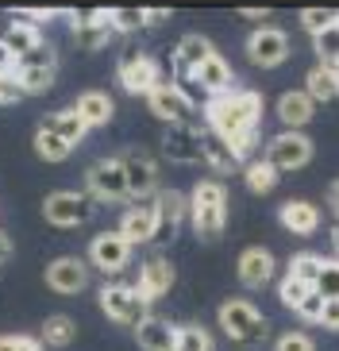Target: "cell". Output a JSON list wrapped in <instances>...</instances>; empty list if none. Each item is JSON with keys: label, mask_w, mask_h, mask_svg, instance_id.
I'll return each instance as SVG.
<instances>
[{"label": "cell", "mask_w": 339, "mask_h": 351, "mask_svg": "<svg viewBox=\"0 0 339 351\" xmlns=\"http://www.w3.org/2000/svg\"><path fill=\"white\" fill-rule=\"evenodd\" d=\"M274 112H277V124H286V128L297 132V128L312 124V116H316V101H312L305 89H289V93L277 97Z\"/></svg>", "instance_id": "ffe728a7"}, {"label": "cell", "mask_w": 339, "mask_h": 351, "mask_svg": "<svg viewBox=\"0 0 339 351\" xmlns=\"http://www.w3.org/2000/svg\"><path fill=\"white\" fill-rule=\"evenodd\" d=\"M174 351H212V336L201 324H185V328H177Z\"/></svg>", "instance_id": "74e56055"}, {"label": "cell", "mask_w": 339, "mask_h": 351, "mask_svg": "<svg viewBox=\"0 0 339 351\" xmlns=\"http://www.w3.org/2000/svg\"><path fill=\"white\" fill-rule=\"evenodd\" d=\"M266 158L277 174H293V170H305L312 162V139L305 132H277L266 143Z\"/></svg>", "instance_id": "52a82bcc"}, {"label": "cell", "mask_w": 339, "mask_h": 351, "mask_svg": "<svg viewBox=\"0 0 339 351\" xmlns=\"http://www.w3.org/2000/svg\"><path fill=\"white\" fill-rule=\"evenodd\" d=\"M8 255H12V239L4 236V232H0V263H4V258H8Z\"/></svg>", "instance_id": "f907efd6"}, {"label": "cell", "mask_w": 339, "mask_h": 351, "mask_svg": "<svg viewBox=\"0 0 339 351\" xmlns=\"http://www.w3.org/2000/svg\"><path fill=\"white\" fill-rule=\"evenodd\" d=\"M331 247H336V255H339V217H336V224H331Z\"/></svg>", "instance_id": "816d5d0a"}, {"label": "cell", "mask_w": 339, "mask_h": 351, "mask_svg": "<svg viewBox=\"0 0 339 351\" xmlns=\"http://www.w3.org/2000/svg\"><path fill=\"white\" fill-rule=\"evenodd\" d=\"M247 58H251L255 66H262V70L281 66L289 58V35H286V27H277V23H262V27H255L251 39H247Z\"/></svg>", "instance_id": "8fae6325"}, {"label": "cell", "mask_w": 339, "mask_h": 351, "mask_svg": "<svg viewBox=\"0 0 339 351\" xmlns=\"http://www.w3.org/2000/svg\"><path fill=\"white\" fill-rule=\"evenodd\" d=\"M66 20L73 27V39L81 43L85 51H97L108 43L112 35V23H108V8H77V12H66Z\"/></svg>", "instance_id": "9a60e30c"}, {"label": "cell", "mask_w": 339, "mask_h": 351, "mask_svg": "<svg viewBox=\"0 0 339 351\" xmlns=\"http://www.w3.org/2000/svg\"><path fill=\"white\" fill-rule=\"evenodd\" d=\"M270 12H274V8H258V4H255V8H239V16H243V20H255V23H266Z\"/></svg>", "instance_id": "bcb514c9"}, {"label": "cell", "mask_w": 339, "mask_h": 351, "mask_svg": "<svg viewBox=\"0 0 339 351\" xmlns=\"http://www.w3.org/2000/svg\"><path fill=\"white\" fill-rule=\"evenodd\" d=\"M135 343L143 351H174L177 343V328L162 317H147L139 328H135Z\"/></svg>", "instance_id": "4316f807"}, {"label": "cell", "mask_w": 339, "mask_h": 351, "mask_svg": "<svg viewBox=\"0 0 339 351\" xmlns=\"http://www.w3.org/2000/svg\"><path fill=\"white\" fill-rule=\"evenodd\" d=\"M320 309H324V298H320L316 289H308V298L297 305V317L301 320H320Z\"/></svg>", "instance_id": "7bdbcfd3"}, {"label": "cell", "mask_w": 339, "mask_h": 351, "mask_svg": "<svg viewBox=\"0 0 339 351\" xmlns=\"http://www.w3.org/2000/svg\"><path fill=\"white\" fill-rule=\"evenodd\" d=\"M162 155L170 162H201V139H197V128H170L162 135Z\"/></svg>", "instance_id": "cb8c5ba5"}, {"label": "cell", "mask_w": 339, "mask_h": 351, "mask_svg": "<svg viewBox=\"0 0 339 351\" xmlns=\"http://www.w3.org/2000/svg\"><path fill=\"white\" fill-rule=\"evenodd\" d=\"M0 351H42V343L23 332H8V336H0Z\"/></svg>", "instance_id": "b9f144b4"}, {"label": "cell", "mask_w": 339, "mask_h": 351, "mask_svg": "<svg viewBox=\"0 0 339 351\" xmlns=\"http://www.w3.org/2000/svg\"><path fill=\"white\" fill-rule=\"evenodd\" d=\"M131 258H135V247L120 232H97L89 239V267H97L101 274H112L116 278V274H123V270L131 267Z\"/></svg>", "instance_id": "9c48e42d"}, {"label": "cell", "mask_w": 339, "mask_h": 351, "mask_svg": "<svg viewBox=\"0 0 339 351\" xmlns=\"http://www.w3.org/2000/svg\"><path fill=\"white\" fill-rule=\"evenodd\" d=\"M85 193L101 205V201H131L127 193V182H123V166L120 158H101V162L89 166V174H85Z\"/></svg>", "instance_id": "30bf717a"}, {"label": "cell", "mask_w": 339, "mask_h": 351, "mask_svg": "<svg viewBox=\"0 0 339 351\" xmlns=\"http://www.w3.org/2000/svg\"><path fill=\"white\" fill-rule=\"evenodd\" d=\"M147 104H151V112L158 116V120H166L170 128H189V120H193V104L185 101L174 85H166V82L147 97Z\"/></svg>", "instance_id": "e0dca14e"}, {"label": "cell", "mask_w": 339, "mask_h": 351, "mask_svg": "<svg viewBox=\"0 0 339 351\" xmlns=\"http://www.w3.org/2000/svg\"><path fill=\"white\" fill-rule=\"evenodd\" d=\"M70 151H73V147L62 143V139L47 124L35 128V155H39V158H47V162H66V158H70Z\"/></svg>", "instance_id": "d6a6232c"}, {"label": "cell", "mask_w": 339, "mask_h": 351, "mask_svg": "<svg viewBox=\"0 0 339 351\" xmlns=\"http://www.w3.org/2000/svg\"><path fill=\"white\" fill-rule=\"evenodd\" d=\"M328 201H331V208H336V217H339V182L328 186Z\"/></svg>", "instance_id": "681fc988"}, {"label": "cell", "mask_w": 339, "mask_h": 351, "mask_svg": "<svg viewBox=\"0 0 339 351\" xmlns=\"http://www.w3.org/2000/svg\"><path fill=\"white\" fill-rule=\"evenodd\" d=\"M73 336H77V328H73V320L66 317V313H51V317L42 320V328H39L42 348H66Z\"/></svg>", "instance_id": "4dcf8cb0"}, {"label": "cell", "mask_w": 339, "mask_h": 351, "mask_svg": "<svg viewBox=\"0 0 339 351\" xmlns=\"http://www.w3.org/2000/svg\"><path fill=\"white\" fill-rule=\"evenodd\" d=\"M212 51L216 47L205 39V35H185V39L174 47V77H193Z\"/></svg>", "instance_id": "7402d4cb"}, {"label": "cell", "mask_w": 339, "mask_h": 351, "mask_svg": "<svg viewBox=\"0 0 339 351\" xmlns=\"http://www.w3.org/2000/svg\"><path fill=\"white\" fill-rule=\"evenodd\" d=\"M336 23H339V20H336Z\"/></svg>", "instance_id": "f5cc1de1"}, {"label": "cell", "mask_w": 339, "mask_h": 351, "mask_svg": "<svg viewBox=\"0 0 339 351\" xmlns=\"http://www.w3.org/2000/svg\"><path fill=\"white\" fill-rule=\"evenodd\" d=\"M312 47H316V58L324 66H336L339 70V23H331L328 32H320L316 39H312Z\"/></svg>", "instance_id": "8d00e7d4"}, {"label": "cell", "mask_w": 339, "mask_h": 351, "mask_svg": "<svg viewBox=\"0 0 339 351\" xmlns=\"http://www.w3.org/2000/svg\"><path fill=\"white\" fill-rule=\"evenodd\" d=\"M312 289H316L324 301H339V258H324V267H320Z\"/></svg>", "instance_id": "d590c367"}, {"label": "cell", "mask_w": 339, "mask_h": 351, "mask_svg": "<svg viewBox=\"0 0 339 351\" xmlns=\"http://www.w3.org/2000/svg\"><path fill=\"white\" fill-rule=\"evenodd\" d=\"M120 166H123V182H127L131 201L154 197V189H158V162L147 155L143 147H131L127 155H120Z\"/></svg>", "instance_id": "7c38bea8"}, {"label": "cell", "mask_w": 339, "mask_h": 351, "mask_svg": "<svg viewBox=\"0 0 339 351\" xmlns=\"http://www.w3.org/2000/svg\"><path fill=\"white\" fill-rule=\"evenodd\" d=\"M277 220H281L293 236H312L320 228V208L312 205V201H286L281 213H277Z\"/></svg>", "instance_id": "83f0119b"}, {"label": "cell", "mask_w": 339, "mask_h": 351, "mask_svg": "<svg viewBox=\"0 0 339 351\" xmlns=\"http://www.w3.org/2000/svg\"><path fill=\"white\" fill-rule=\"evenodd\" d=\"M208 132L227 139L239 158H251L258 147V120H262V93L255 89H227L216 93L205 108Z\"/></svg>", "instance_id": "6da1fadb"}, {"label": "cell", "mask_w": 339, "mask_h": 351, "mask_svg": "<svg viewBox=\"0 0 339 351\" xmlns=\"http://www.w3.org/2000/svg\"><path fill=\"white\" fill-rule=\"evenodd\" d=\"M39 124H47V128H51V132L62 139V143H70V147H77V143L85 139V135H89V128L81 124V116L73 112V108H62V112L42 116Z\"/></svg>", "instance_id": "f546056e"}, {"label": "cell", "mask_w": 339, "mask_h": 351, "mask_svg": "<svg viewBox=\"0 0 339 351\" xmlns=\"http://www.w3.org/2000/svg\"><path fill=\"white\" fill-rule=\"evenodd\" d=\"M58 77V54H54L51 43L35 47L31 54H23L16 62V82H20L23 93H47Z\"/></svg>", "instance_id": "8992f818"}, {"label": "cell", "mask_w": 339, "mask_h": 351, "mask_svg": "<svg viewBox=\"0 0 339 351\" xmlns=\"http://www.w3.org/2000/svg\"><path fill=\"white\" fill-rule=\"evenodd\" d=\"M73 112L81 116V124L89 128H101V124H108L112 120V112H116V101L104 89H89V93H81L77 101H73Z\"/></svg>", "instance_id": "d4e9b609"}, {"label": "cell", "mask_w": 339, "mask_h": 351, "mask_svg": "<svg viewBox=\"0 0 339 351\" xmlns=\"http://www.w3.org/2000/svg\"><path fill=\"white\" fill-rule=\"evenodd\" d=\"M108 23H112V32L120 35H135L147 27V8H108Z\"/></svg>", "instance_id": "836d02e7"}, {"label": "cell", "mask_w": 339, "mask_h": 351, "mask_svg": "<svg viewBox=\"0 0 339 351\" xmlns=\"http://www.w3.org/2000/svg\"><path fill=\"white\" fill-rule=\"evenodd\" d=\"M127 243H154V205L139 201V205H127V213L120 217V228H116Z\"/></svg>", "instance_id": "44dd1931"}, {"label": "cell", "mask_w": 339, "mask_h": 351, "mask_svg": "<svg viewBox=\"0 0 339 351\" xmlns=\"http://www.w3.org/2000/svg\"><path fill=\"white\" fill-rule=\"evenodd\" d=\"M23 97L20 82L16 77H8V73H0V104H16Z\"/></svg>", "instance_id": "ee69618b"}, {"label": "cell", "mask_w": 339, "mask_h": 351, "mask_svg": "<svg viewBox=\"0 0 339 351\" xmlns=\"http://www.w3.org/2000/svg\"><path fill=\"white\" fill-rule=\"evenodd\" d=\"M42 217L54 228H81L97 217V201L85 189H54L42 201Z\"/></svg>", "instance_id": "5b68a950"}, {"label": "cell", "mask_w": 339, "mask_h": 351, "mask_svg": "<svg viewBox=\"0 0 339 351\" xmlns=\"http://www.w3.org/2000/svg\"><path fill=\"white\" fill-rule=\"evenodd\" d=\"M336 20H339V12H336V8H301V27H305L312 39H316L320 32H328Z\"/></svg>", "instance_id": "f35d334b"}, {"label": "cell", "mask_w": 339, "mask_h": 351, "mask_svg": "<svg viewBox=\"0 0 339 351\" xmlns=\"http://www.w3.org/2000/svg\"><path fill=\"white\" fill-rule=\"evenodd\" d=\"M308 289H312V286H305V282H297V278H289V274H286L281 286H277V298H281V305H289V309L297 313V305L308 298Z\"/></svg>", "instance_id": "ab89813d"}, {"label": "cell", "mask_w": 339, "mask_h": 351, "mask_svg": "<svg viewBox=\"0 0 339 351\" xmlns=\"http://www.w3.org/2000/svg\"><path fill=\"white\" fill-rule=\"evenodd\" d=\"M0 73H8V77H16V58L8 54V47L0 43Z\"/></svg>", "instance_id": "7dc6e473"}, {"label": "cell", "mask_w": 339, "mask_h": 351, "mask_svg": "<svg viewBox=\"0 0 339 351\" xmlns=\"http://www.w3.org/2000/svg\"><path fill=\"white\" fill-rule=\"evenodd\" d=\"M328 332H339V301H324V309H320V320Z\"/></svg>", "instance_id": "f6af8a7d"}, {"label": "cell", "mask_w": 339, "mask_h": 351, "mask_svg": "<svg viewBox=\"0 0 339 351\" xmlns=\"http://www.w3.org/2000/svg\"><path fill=\"white\" fill-rule=\"evenodd\" d=\"M236 274H239V286H251V289H262L274 282L277 274V258L270 247L255 243V247H243L239 251V263H236Z\"/></svg>", "instance_id": "5bb4252c"}, {"label": "cell", "mask_w": 339, "mask_h": 351, "mask_svg": "<svg viewBox=\"0 0 339 351\" xmlns=\"http://www.w3.org/2000/svg\"><path fill=\"white\" fill-rule=\"evenodd\" d=\"M277 178H281V174H277V170L266 162V158H251V162L243 166V186L251 189L255 197L270 193V189L277 186Z\"/></svg>", "instance_id": "1f68e13d"}, {"label": "cell", "mask_w": 339, "mask_h": 351, "mask_svg": "<svg viewBox=\"0 0 339 351\" xmlns=\"http://www.w3.org/2000/svg\"><path fill=\"white\" fill-rule=\"evenodd\" d=\"M154 243H174L181 224L189 220V197L181 189H162V193H154Z\"/></svg>", "instance_id": "ba28073f"}, {"label": "cell", "mask_w": 339, "mask_h": 351, "mask_svg": "<svg viewBox=\"0 0 339 351\" xmlns=\"http://www.w3.org/2000/svg\"><path fill=\"white\" fill-rule=\"evenodd\" d=\"M189 220H193V232L205 243L224 236L227 228V186L220 178H201L189 193Z\"/></svg>", "instance_id": "7a4b0ae2"}, {"label": "cell", "mask_w": 339, "mask_h": 351, "mask_svg": "<svg viewBox=\"0 0 339 351\" xmlns=\"http://www.w3.org/2000/svg\"><path fill=\"white\" fill-rule=\"evenodd\" d=\"M320 267H324V258L320 255H312V251H297V255L289 258V278H297V282H305V286H312L316 282V274H320Z\"/></svg>", "instance_id": "e575fe53"}, {"label": "cell", "mask_w": 339, "mask_h": 351, "mask_svg": "<svg viewBox=\"0 0 339 351\" xmlns=\"http://www.w3.org/2000/svg\"><path fill=\"white\" fill-rule=\"evenodd\" d=\"M0 43H4V47H8V54L16 58V62H20L23 54H31L35 47H42L47 39H42L39 27H35V23H27V20L20 16V8H16V23H12L4 35H0Z\"/></svg>", "instance_id": "484cf974"}, {"label": "cell", "mask_w": 339, "mask_h": 351, "mask_svg": "<svg viewBox=\"0 0 339 351\" xmlns=\"http://www.w3.org/2000/svg\"><path fill=\"white\" fill-rule=\"evenodd\" d=\"M197 139H201V162L212 166L216 174H236L239 166H243V158L227 147V139H220L216 132H208V128H197Z\"/></svg>", "instance_id": "d6986e66"}, {"label": "cell", "mask_w": 339, "mask_h": 351, "mask_svg": "<svg viewBox=\"0 0 339 351\" xmlns=\"http://www.w3.org/2000/svg\"><path fill=\"white\" fill-rule=\"evenodd\" d=\"M197 82H201V89H205L208 97H216V93H227V89H236V70H231V62H227L220 51H212L205 58V66L193 73Z\"/></svg>", "instance_id": "603a6c76"}, {"label": "cell", "mask_w": 339, "mask_h": 351, "mask_svg": "<svg viewBox=\"0 0 339 351\" xmlns=\"http://www.w3.org/2000/svg\"><path fill=\"white\" fill-rule=\"evenodd\" d=\"M166 20H170V8H147V27H158Z\"/></svg>", "instance_id": "c3c4849f"}, {"label": "cell", "mask_w": 339, "mask_h": 351, "mask_svg": "<svg viewBox=\"0 0 339 351\" xmlns=\"http://www.w3.org/2000/svg\"><path fill=\"white\" fill-rule=\"evenodd\" d=\"M120 85L127 89V93H139V97H151L158 85H162V77H158V66H154L151 54L143 51H127L120 58Z\"/></svg>", "instance_id": "4fadbf2b"}, {"label": "cell", "mask_w": 339, "mask_h": 351, "mask_svg": "<svg viewBox=\"0 0 339 351\" xmlns=\"http://www.w3.org/2000/svg\"><path fill=\"white\" fill-rule=\"evenodd\" d=\"M47 286L54 289V293H66V298H77V293H85V286H89V263H81V258H54L51 267H47Z\"/></svg>", "instance_id": "2e32d148"}, {"label": "cell", "mask_w": 339, "mask_h": 351, "mask_svg": "<svg viewBox=\"0 0 339 351\" xmlns=\"http://www.w3.org/2000/svg\"><path fill=\"white\" fill-rule=\"evenodd\" d=\"M220 328L239 348H258L270 336V320L251 298H227L220 305Z\"/></svg>", "instance_id": "3957f363"}, {"label": "cell", "mask_w": 339, "mask_h": 351, "mask_svg": "<svg viewBox=\"0 0 339 351\" xmlns=\"http://www.w3.org/2000/svg\"><path fill=\"white\" fill-rule=\"evenodd\" d=\"M305 93L312 97V101H336L339 97V70L336 66H324V62H316L312 70H308V77H305Z\"/></svg>", "instance_id": "f1b7e54d"}, {"label": "cell", "mask_w": 339, "mask_h": 351, "mask_svg": "<svg viewBox=\"0 0 339 351\" xmlns=\"http://www.w3.org/2000/svg\"><path fill=\"white\" fill-rule=\"evenodd\" d=\"M274 351H316V343H312V336H305V332H281Z\"/></svg>", "instance_id": "60d3db41"}, {"label": "cell", "mask_w": 339, "mask_h": 351, "mask_svg": "<svg viewBox=\"0 0 339 351\" xmlns=\"http://www.w3.org/2000/svg\"><path fill=\"white\" fill-rule=\"evenodd\" d=\"M174 263L170 258H162V255H154V258H147L143 267H139V278H135V289L143 293L147 301H158V298H166L170 289H174Z\"/></svg>", "instance_id": "ac0fdd59"}, {"label": "cell", "mask_w": 339, "mask_h": 351, "mask_svg": "<svg viewBox=\"0 0 339 351\" xmlns=\"http://www.w3.org/2000/svg\"><path fill=\"white\" fill-rule=\"evenodd\" d=\"M97 301H101L104 317L112 320V324H123V328H139V324L151 317V301H147L135 286H127V282L104 286Z\"/></svg>", "instance_id": "277c9868"}]
</instances>
